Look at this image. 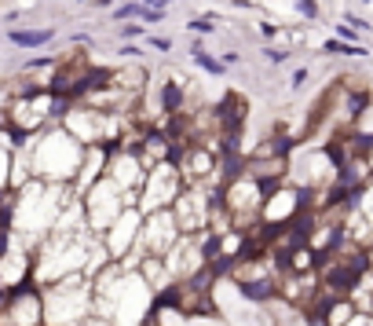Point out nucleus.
<instances>
[{"mask_svg": "<svg viewBox=\"0 0 373 326\" xmlns=\"http://www.w3.org/2000/svg\"><path fill=\"white\" fill-rule=\"evenodd\" d=\"M136 15H143V0L136 4H121V8H113V22H125V19H136Z\"/></svg>", "mask_w": 373, "mask_h": 326, "instance_id": "ddd939ff", "label": "nucleus"}, {"mask_svg": "<svg viewBox=\"0 0 373 326\" xmlns=\"http://www.w3.org/2000/svg\"><path fill=\"white\" fill-rule=\"evenodd\" d=\"M180 238H183V227H180V220H176L172 209H154V213H143L139 246H136L132 257H128V264H139V257H169Z\"/></svg>", "mask_w": 373, "mask_h": 326, "instance_id": "20e7f679", "label": "nucleus"}, {"mask_svg": "<svg viewBox=\"0 0 373 326\" xmlns=\"http://www.w3.org/2000/svg\"><path fill=\"white\" fill-rule=\"evenodd\" d=\"M85 151L88 147L80 140H73L66 128H55V133H48L37 143L34 169L48 184H66V180H73V176L80 172V165H85Z\"/></svg>", "mask_w": 373, "mask_h": 326, "instance_id": "f03ea898", "label": "nucleus"}, {"mask_svg": "<svg viewBox=\"0 0 373 326\" xmlns=\"http://www.w3.org/2000/svg\"><path fill=\"white\" fill-rule=\"evenodd\" d=\"M80 4H85V0H80Z\"/></svg>", "mask_w": 373, "mask_h": 326, "instance_id": "393cba45", "label": "nucleus"}, {"mask_svg": "<svg viewBox=\"0 0 373 326\" xmlns=\"http://www.w3.org/2000/svg\"><path fill=\"white\" fill-rule=\"evenodd\" d=\"M260 34L271 41V37H279V26H274V22H260Z\"/></svg>", "mask_w": 373, "mask_h": 326, "instance_id": "aec40b11", "label": "nucleus"}, {"mask_svg": "<svg viewBox=\"0 0 373 326\" xmlns=\"http://www.w3.org/2000/svg\"><path fill=\"white\" fill-rule=\"evenodd\" d=\"M348 326H373V308H370V312H355Z\"/></svg>", "mask_w": 373, "mask_h": 326, "instance_id": "a211bd4d", "label": "nucleus"}, {"mask_svg": "<svg viewBox=\"0 0 373 326\" xmlns=\"http://www.w3.org/2000/svg\"><path fill=\"white\" fill-rule=\"evenodd\" d=\"M80 202H85L88 227H92L95 235H103L106 227L125 213V205H136V202H139V194H128V191H121L118 184H113L110 176H103V180H95V184L88 187V194H85Z\"/></svg>", "mask_w": 373, "mask_h": 326, "instance_id": "7ed1b4c3", "label": "nucleus"}, {"mask_svg": "<svg viewBox=\"0 0 373 326\" xmlns=\"http://www.w3.org/2000/svg\"><path fill=\"white\" fill-rule=\"evenodd\" d=\"M165 4H176V0H165Z\"/></svg>", "mask_w": 373, "mask_h": 326, "instance_id": "b1692460", "label": "nucleus"}, {"mask_svg": "<svg viewBox=\"0 0 373 326\" xmlns=\"http://www.w3.org/2000/svg\"><path fill=\"white\" fill-rule=\"evenodd\" d=\"M187 29H194V34H213V15H198V19H190L187 22Z\"/></svg>", "mask_w": 373, "mask_h": 326, "instance_id": "2eb2a0df", "label": "nucleus"}, {"mask_svg": "<svg viewBox=\"0 0 373 326\" xmlns=\"http://www.w3.org/2000/svg\"><path fill=\"white\" fill-rule=\"evenodd\" d=\"M139 231H143V209L139 205H125V213L103 231L110 260H128L132 257L136 246H139Z\"/></svg>", "mask_w": 373, "mask_h": 326, "instance_id": "423d86ee", "label": "nucleus"}, {"mask_svg": "<svg viewBox=\"0 0 373 326\" xmlns=\"http://www.w3.org/2000/svg\"><path fill=\"white\" fill-rule=\"evenodd\" d=\"M190 59L198 62V67H202L205 74H213V77H220V74L227 70V62H223V59H216V55H209L202 44H194V48H190Z\"/></svg>", "mask_w": 373, "mask_h": 326, "instance_id": "f8f14e48", "label": "nucleus"}, {"mask_svg": "<svg viewBox=\"0 0 373 326\" xmlns=\"http://www.w3.org/2000/svg\"><path fill=\"white\" fill-rule=\"evenodd\" d=\"M297 11L307 22H318V0H297Z\"/></svg>", "mask_w": 373, "mask_h": 326, "instance_id": "dca6fc26", "label": "nucleus"}, {"mask_svg": "<svg viewBox=\"0 0 373 326\" xmlns=\"http://www.w3.org/2000/svg\"><path fill=\"white\" fill-rule=\"evenodd\" d=\"M95 312V290L85 275H66L44 290V322L48 326H85Z\"/></svg>", "mask_w": 373, "mask_h": 326, "instance_id": "f257e3e1", "label": "nucleus"}, {"mask_svg": "<svg viewBox=\"0 0 373 326\" xmlns=\"http://www.w3.org/2000/svg\"><path fill=\"white\" fill-rule=\"evenodd\" d=\"M95 4H99V8H110V4H113V0H95Z\"/></svg>", "mask_w": 373, "mask_h": 326, "instance_id": "5701e85b", "label": "nucleus"}, {"mask_svg": "<svg viewBox=\"0 0 373 326\" xmlns=\"http://www.w3.org/2000/svg\"><path fill=\"white\" fill-rule=\"evenodd\" d=\"M183 187H187V180H183V172H180V165L169 158V161H157V165H150L147 169V180H143V187H139V209L143 213H154V209H172L176 205V198L183 194Z\"/></svg>", "mask_w": 373, "mask_h": 326, "instance_id": "39448f33", "label": "nucleus"}, {"mask_svg": "<svg viewBox=\"0 0 373 326\" xmlns=\"http://www.w3.org/2000/svg\"><path fill=\"white\" fill-rule=\"evenodd\" d=\"M264 59H267V62H286V59H289V52H282V48L267 44V48H264Z\"/></svg>", "mask_w": 373, "mask_h": 326, "instance_id": "f3484780", "label": "nucleus"}, {"mask_svg": "<svg viewBox=\"0 0 373 326\" xmlns=\"http://www.w3.org/2000/svg\"><path fill=\"white\" fill-rule=\"evenodd\" d=\"M110 81H113V85H118L121 92L139 95L143 88H147V67H118Z\"/></svg>", "mask_w": 373, "mask_h": 326, "instance_id": "1a4fd4ad", "label": "nucleus"}, {"mask_svg": "<svg viewBox=\"0 0 373 326\" xmlns=\"http://www.w3.org/2000/svg\"><path fill=\"white\" fill-rule=\"evenodd\" d=\"M264 187H274L289 176V154H271V158H249L246 165Z\"/></svg>", "mask_w": 373, "mask_h": 326, "instance_id": "6e6552de", "label": "nucleus"}, {"mask_svg": "<svg viewBox=\"0 0 373 326\" xmlns=\"http://www.w3.org/2000/svg\"><path fill=\"white\" fill-rule=\"evenodd\" d=\"M333 34H337L340 41H348V44H359V29H355L351 22H337V26H333Z\"/></svg>", "mask_w": 373, "mask_h": 326, "instance_id": "4468645a", "label": "nucleus"}, {"mask_svg": "<svg viewBox=\"0 0 373 326\" xmlns=\"http://www.w3.org/2000/svg\"><path fill=\"white\" fill-rule=\"evenodd\" d=\"M366 4H370V0H366Z\"/></svg>", "mask_w": 373, "mask_h": 326, "instance_id": "a878e982", "label": "nucleus"}, {"mask_svg": "<svg viewBox=\"0 0 373 326\" xmlns=\"http://www.w3.org/2000/svg\"><path fill=\"white\" fill-rule=\"evenodd\" d=\"M121 34H125V37H147V29H143V26H125Z\"/></svg>", "mask_w": 373, "mask_h": 326, "instance_id": "412c9836", "label": "nucleus"}, {"mask_svg": "<svg viewBox=\"0 0 373 326\" xmlns=\"http://www.w3.org/2000/svg\"><path fill=\"white\" fill-rule=\"evenodd\" d=\"M246 110H249V103L241 100L238 92H227L220 100V107L213 110L216 133H241V125H246Z\"/></svg>", "mask_w": 373, "mask_h": 326, "instance_id": "0eeeda50", "label": "nucleus"}, {"mask_svg": "<svg viewBox=\"0 0 373 326\" xmlns=\"http://www.w3.org/2000/svg\"><path fill=\"white\" fill-rule=\"evenodd\" d=\"M11 44H19V48H41L55 37V29H11Z\"/></svg>", "mask_w": 373, "mask_h": 326, "instance_id": "9b49d317", "label": "nucleus"}, {"mask_svg": "<svg viewBox=\"0 0 373 326\" xmlns=\"http://www.w3.org/2000/svg\"><path fill=\"white\" fill-rule=\"evenodd\" d=\"M183 92H187V77L176 74L161 85V110L165 114H180L183 110Z\"/></svg>", "mask_w": 373, "mask_h": 326, "instance_id": "9d476101", "label": "nucleus"}, {"mask_svg": "<svg viewBox=\"0 0 373 326\" xmlns=\"http://www.w3.org/2000/svg\"><path fill=\"white\" fill-rule=\"evenodd\" d=\"M304 81H307V70H293V81H289V88H304Z\"/></svg>", "mask_w": 373, "mask_h": 326, "instance_id": "6ab92c4d", "label": "nucleus"}, {"mask_svg": "<svg viewBox=\"0 0 373 326\" xmlns=\"http://www.w3.org/2000/svg\"><path fill=\"white\" fill-rule=\"evenodd\" d=\"M150 44L157 48V52H169V48H172V41H169V37H150Z\"/></svg>", "mask_w": 373, "mask_h": 326, "instance_id": "4be33fe9", "label": "nucleus"}]
</instances>
